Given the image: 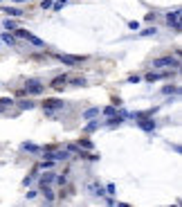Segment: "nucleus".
Here are the masks:
<instances>
[{"label": "nucleus", "instance_id": "5", "mask_svg": "<svg viewBox=\"0 0 182 207\" xmlns=\"http://www.w3.org/2000/svg\"><path fill=\"white\" fill-rule=\"evenodd\" d=\"M70 81V77L68 74H61V77H54V81H52V88H56V90H61L65 83Z\"/></svg>", "mask_w": 182, "mask_h": 207}, {"label": "nucleus", "instance_id": "2", "mask_svg": "<svg viewBox=\"0 0 182 207\" xmlns=\"http://www.w3.org/2000/svg\"><path fill=\"white\" fill-rule=\"evenodd\" d=\"M59 61L65 63V65H72V68H76V65H81L85 61V56H72V54H59Z\"/></svg>", "mask_w": 182, "mask_h": 207}, {"label": "nucleus", "instance_id": "26", "mask_svg": "<svg viewBox=\"0 0 182 207\" xmlns=\"http://www.w3.org/2000/svg\"><path fill=\"white\" fill-rule=\"evenodd\" d=\"M16 2H23V0H16Z\"/></svg>", "mask_w": 182, "mask_h": 207}, {"label": "nucleus", "instance_id": "4", "mask_svg": "<svg viewBox=\"0 0 182 207\" xmlns=\"http://www.w3.org/2000/svg\"><path fill=\"white\" fill-rule=\"evenodd\" d=\"M180 9H175V12H171L169 16H166V21H169V25H173V30H180Z\"/></svg>", "mask_w": 182, "mask_h": 207}, {"label": "nucleus", "instance_id": "17", "mask_svg": "<svg viewBox=\"0 0 182 207\" xmlns=\"http://www.w3.org/2000/svg\"><path fill=\"white\" fill-rule=\"evenodd\" d=\"M72 83H74V86H83L85 79H83V77H74V79H72Z\"/></svg>", "mask_w": 182, "mask_h": 207}, {"label": "nucleus", "instance_id": "12", "mask_svg": "<svg viewBox=\"0 0 182 207\" xmlns=\"http://www.w3.org/2000/svg\"><path fill=\"white\" fill-rule=\"evenodd\" d=\"M52 180H54V173H45V176L41 178V187H43V185H50Z\"/></svg>", "mask_w": 182, "mask_h": 207}, {"label": "nucleus", "instance_id": "6", "mask_svg": "<svg viewBox=\"0 0 182 207\" xmlns=\"http://www.w3.org/2000/svg\"><path fill=\"white\" fill-rule=\"evenodd\" d=\"M56 108H63V101H59V99H47V101H45V110H47V113H52V110H56Z\"/></svg>", "mask_w": 182, "mask_h": 207}, {"label": "nucleus", "instance_id": "7", "mask_svg": "<svg viewBox=\"0 0 182 207\" xmlns=\"http://www.w3.org/2000/svg\"><path fill=\"white\" fill-rule=\"evenodd\" d=\"M88 191H90L92 196H103V194H106V191H103V187L97 185V182H90V185H88Z\"/></svg>", "mask_w": 182, "mask_h": 207}, {"label": "nucleus", "instance_id": "3", "mask_svg": "<svg viewBox=\"0 0 182 207\" xmlns=\"http://www.w3.org/2000/svg\"><path fill=\"white\" fill-rule=\"evenodd\" d=\"M25 90L30 92V95H41V92L45 90V86H43L41 81H36V79H32V81H27V83H25Z\"/></svg>", "mask_w": 182, "mask_h": 207}, {"label": "nucleus", "instance_id": "11", "mask_svg": "<svg viewBox=\"0 0 182 207\" xmlns=\"http://www.w3.org/2000/svg\"><path fill=\"white\" fill-rule=\"evenodd\" d=\"M2 12H5V14H9V16H16V18H20V16H23V12H20V9H16V7H5Z\"/></svg>", "mask_w": 182, "mask_h": 207}, {"label": "nucleus", "instance_id": "9", "mask_svg": "<svg viewBox=\"0 0 182 207\" xmlns=\"http://www.w3.org/2000/svg\"><path fill=\"white\" fill-rule=\"evenodd\" d=\"M23 39H27L30 43H34L36 48H43V41H41V39H36V36H34V34H30V32H25V34H23Z\"/></svg>", "mask_w": 182, "mask_h": 207}, {"label": "nucleus", "instance_id": "18", "mask_svg": "<svg viewBox=\"0 0 182 207\" xmlns=\"http://www.w3.org/2000/svg\"><path fill=\"white\" fill-rule=\"evenodd\" d=\"M79 146H83V149H92V142H90V140H81Z\"/></svg>", "mask_w": 182, "mask_h": 207}, {"label": "nucleus", "instance_id": "24", "mask_svg": "<svg viewBox=\"0 0 182 207\" xmlns=\"http://www.w3.org/2000/svg\"><path fill=\"white\" fill-rule=\"evenodd\" d=\"M43 9H52V2H50V0H43Z\"/></svg>", "mask_w": 182, "mask_h": 207}, {"label": "nucleus", "instance_id": "8", "mask_svg": "<svg viewBox=\"0 0 182 207\" xmlns=\"http://www.w3.org/2000/svg\"><path fill=\"white\" fill-rule=\"evenodd\" d=\"M171 72H151L146 74V81H160V79H166Z\"/></svg>", "mask_w": 182, "mask_h": 207}, {"label": "nucleus", "instance_id": "23", "mask_svg": "<svg viewBox=\"0 0 182 207\" xmlns=\"http://www.w3.org/2000/svg\"><path fill=\"white\" fill-rule=\"evenodd\" d=\"M20 108H34L32 101H20Z\"/></svg>", "mask_w": 182, "mask_h": 207}, {"label": "nucleus", "instance_id": "1", "mask_svg": "<svg viewBox=\"0 0 182 207\" xmlns=\"http://www.w3.org/2000/svg\"><path fill=\"white\" fill-rule=\"evenodd\" d=\"M178 59L173 56H162V59H155L153 61V68H178Z\"/></svg>", "mask_w": 182, "mask_h": 207}, {"label": "nucleus", "instance_id": "22", "mask_svg": "<svg viewBox=\"0 0 182 207\" xmlns=\"http://www.w3.org/2000/svg\"><path fill=\"white\" fill-rule=\"evenodd\" d=\"M103 113H106V115H110V117H112V115H115V106H108V108H103Z\"/></svg>", "mask_w": 182, "mask_h": 207}, {"label": "nucleus", "instance_id": "16", "mask_svg": "<svg viewBox=\"0 0 182 207\" xmlns=\"http://www.w3.org/2000/svg\"><path fill=\"white\" fill-rule=\"evenodd\" d=\"M14 104V99H9V97H5V99H0V106L2 108H7V106H11Z\"/></svg>", "mask_w": 182, "mask_h": 207}, {"label": "nucleus", "instance_id": "15", "mask_svg": "<svg viewBox=\"0 0 182 207\" xmlns=\"http://www.w3.org/2000/svg\"><path fill=\"white\" fill-rule=\"evenodd\" d=\"M2 41H5V43H9V45H16V41H14V36H11V34H2Z\"/></svg>", "mask_w": 182, "mask_h": 207}, {"label": "nucleus", "instance_id": "21", "mask_svg": "<svg viewBox=\"0 0 182 207\" xmlns=\"http://www.w3.org/2000/svg\"><path fill=\"white\" fill-rule=\"evenodd\" d=\"M25 149H27V151H32V153H36V151H38V146H36V144H25Z\"/></svg>", "mask_w": 182, "mask_h": 207}, {"label": "nucleus", "instance_id": "10", "mask_svg": "<svg viewBox=\"0 0 182 207\" xmlns=\"http://www.w3.org/2000/svg\"><path fill=\"white\" fill-rule=\"evenodd\" d=\"M139 126L144 131H153V128H155V122H153V119H139Z\"/></svg>", "mask_w": 182, "mask_h": 207}, {"label": "nucleus", "instance_id": "14", "mask_svg": "<svg viewBox=\"0 0 182 207\" xmlns=\"http://www.w3.org/2000/svg\"><path fill=\"white\" fill-rule=\"evenodd\" d=\"M41 189H43V196H45L47 200H52V198H54V196H52V189H50V187H47V185H43Z\"/></svg>", "mask_w": 182, "mask_h": 207}, {"label": "nucleus", "instance_id": "25", "mask_svg": "<svg viewBox=\"0 0 182 207\" xmlns=\"http://www.w3.org/2000/svg\"><path fill=\"white\" fill-rule=\"evenodd\" d=\"M142 34H144V36H151V34H155V27H153V30H144Z\"/></svg>", "mask_w": 182, "mask_h": 207}, {"label": "nucleus", "instance_id": "20", "mask_svg": "<svg viewBox=\"0 0 182 207\" xmlns=\"http://www.w3.org/2000/svg\"><path fill=\"white\" fill-rule=\"evenodd\" d=\"M5 30H16V23L14 21H5Z\"/></svg>", "mask_w": 182, "mask_h": 207}, {"label": "nucleus", "instance_id": "19", "mask_svg": "<svg viewBox=\"0 0 182 207\" xmlns=\"http://www.w3.org/2000/svg\"><path fill=\"white\" fill-rule=\"evenodd\" d=\"M162 92H164V95H171V92H178V88H175V86H166Z\"/></svg>", "mask_w": 182, "mask_h": 207}, {"label": "nucleus", "instance_id": "13", "mask_svg": "<svg viewBox=\"0 0 182 207\" xmlns=\"http://www.w3.org/2000/svg\"><path fill=\"white\" fill-rule=\"evenodd\" d=\"M94 115H99V108H90V110H85V113H83V117H85V119H90V117H94Z\"/></svg>", "mask_w": 182, "mask_h": 207}]
</instances>
